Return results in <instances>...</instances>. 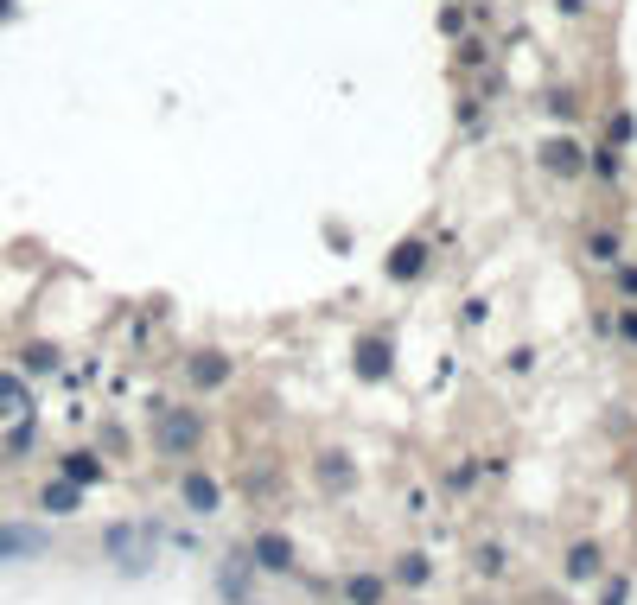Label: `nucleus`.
<instances>
[{"label":"nucleus","mask_w":637,"mask_h":605,"mask_svg":"<svg viewBox=\"0 0 637 605\" xmlns=\"http://www.w3.org/2000/svg\"><path fill=\"white\" fill-rule=\"evenodd\" d=\"M102 548H109V561L122 567V574H141V567L153 561V529L147 523H115L109 535H102Z\"/></svg>","instance_id":"f257e3e1"},{"label":"nucleus","mask_w":637,"mask_h":605,"mask_svg":"<svg viewBox=\"0 0 637 605\" xmlns=\"http://www.w3.org/2000/svg\"><path fill=\"white\" fill-rule=\"evenodd\" d=\"M153 440H160V453H172V459H185L192 446L204 440V421L192 408H166L160 414V427H153Z\"/></svg>","instance_id":"f03ea898"},{"label":"nucleus","mask_w":637,"mask_h":605,"mask_svg":"<svg viewBox=\"0 0 637 605\" xmlns=\"http://www.w3.org/2000/svg\"><path fill=\"white\" fill-rule=\"evenodd\" d=\"M45 548H51L45 529H26V523L0 529V561H32V555H45Z\"/></svg>","instance_id":"7ed1b4c3"},{"label":"nucleus","mask_w":637,"mask_h":605,"mask_svg":"<svg viewBox=\"0 0 637 605\" xmlns=\"http://www.w3.org/2000/svg\"><path fill=\"white\" fill-rule=\"evenodd\" d=\"M255 567L287 574V567H294V542H287V535H255Z\"/></svg>","instance_id":"20e7f679"},{"label":"nucleus","mask_w":637,"mask_h":605,"mask_svg":"<svg viewBox=\"0 0 637 605\" xmlns=\"http://www.w3.org/2000/svg\"><path fill=\"white\" fill-rule=\"evenodd\" d=\"M179 497H185V510H198V516H211V510L223 504V491H217V484L204 478V472H192V478H185V484H179Z\"/></svg>","instance_id":"39448f33"},{"label":"nucleus","mask_w":637,"mask_h":605,"mask_svg":"<svg viewBox=\"0 0 637 605\" xmlns=\"http://www.w3.org/2000/svg\"><path fill=\"white\" fill-rule=\"evenodd\" d=\"M96 478H102V465L90 453H64V484H77V491H83V484H96Z\"/></svg>","instance_id":"423d86ee"},{"label":"nucleus","mask_w":637,"mask_h":605,"mask_svg":"<svg viewBox=\"0 0 637 605\" xmlns=\"http://www.w3.org/2000/svg\"><path fill=\"white\" fill-rule=\"evenodd\" d=\"M39 504H45L51 516H71V510H77V484H45Z\"/></svg>","instance_id":"0eeeda50"},{"label":"nucleus","mask_w":637,"mask_h":605,"mask_svg":"<svg viewBox=\"0 0 637 605\" xmlns=\"http://www.w3.org/2000/svg\"><path fill=\"white\" fill-rule=\"evenodd\" d=\"M421 255H427L421 242H402V249L389 255V274H395V281H408V274H421Z\"/></svg>","instance_id":"6e6552de"},{"label":"nucleus","mask_w":637,"mask_h":605,"mask_svg":"<svg viewBox=\"0 0 637 605\" xmlns=\"http://www.w3.org/2000/svg\"><path fill=\"white\" fill-rule=\"evenodd\" d=\"M13 414H26V389L20 376H0V421H13Z\"/></svg>","instance_id":"1a4fd4ad"},{"label":"nucleus","mask_w":637,"mask_h":605,"mask_svg":"<svg viewBox=\"0 0 637 605\" xmlns=\"http://www.w3.org/2000/svg\"><path fill=\"white\" fill-rule=\"evenodd\" d=\"M567 574H574V580H587V574H599V548H593V542H580L574 555H567Z\"/></svg>","instance_id":"9d476101"},{"label":"nucleus","mask_w":637,"mask_h":605,"mask_svg":"<svg viewBox=\"0 0 637 605\" xmlns=\"http://www.w3.org/2000/svg\"><path fill=\"white\" fill-rule=\"evenodd\" d=\"M357 363H364V376H383V370H389V344H383V338H370L364 351H357Z\"/></svg>","instance_id":"9b49d317"},{"label":"nucleus","mask_w":637,"mask_h":605,"mask_svg":"<svg viewBox=\"0 0 637 605\" xmlns=\"http://www.w3.org/2000/svg\"><path fill=\"white\" fill-rule=\"evenodd\" d=\"M223 376H230V363H223V357H198V363H192V383H204V389L223 383Z\"/></svg>","instance_id":"f8f14e48"},{"label":"nucleus","mask_w":637,"mask_h":605,"mask_svg":"<svg viewBox=\"0 0 637 605\" xmlns=\"http://www.w3.org/2000/svg\"><path fill=\"white\" fill-rule=\"evenodd\" d=\"M344 599H351V605H376V599H383V580H351Z\"/></svg>","instance_id":"ddd939ff"},{"label":"nucleus","mask_w":637,"mask_h":605,"mask_svg":"<svg viewBox=\"0 0 637 605\" xmlns=\"http://www.w3.org/2000/svg\"><path fill=\"white\" fill-rule=\"evenodd\" d=\"M548 166H555V172H574V166H580V147H574V141H555V147H548Z\"/></svg>","instance_id":"4468645a"},{"label":"nucleus","mask_w":637,"mask_h":605,"mask_svg":"<svg viewBox=\"0 0 637 605\" xmlns=\"http://www.w3.org/2000/svg\"><path fill=\"white\" fill-rule=\"evenodd\" d=\"M51 363H58V351H51V344H32V351H26V370H32V376H45Z\"/></svg>","instance_id":"2eb2a0df"},{"label":"nucleus","mask_w":637,"mask_h":605,"mask_svg":"<svg viewBox=\"0 0 637 605\" xmlns=\"http://www.w3.org/2000/svg\"><path fill=\"white\" fill-rule=\"evenodd\" d=\"M395 574H402V580H408V586H421V580H427V561H421V555H408V561H402V567H395Z\"/></svg>","instance_id":"dca6fc26"},{"label":"nucleus","mask_w":637,"mask_h":605,"mask_svg":"<svg viewBox=\"0 0 637 605\" xmlns=\"http://www.w3.org/2000/svg\"><path fill=\"white\" fill-rule=\"evenodd\" d=\"M625 599H631V586H625V580H612V586H606V599H599V605H625Z\"/></svg>","instance_id":"f3484780"},{"label":"nucleus","mask_w":637,"mask_h":605,"mask_svg":"<svg viewBox=\"0 0 637 605\" xmlns=\"http://www.w3.org/2000/svg\"><path fill=\"white\" fill-rule=\"evenodd\" d=\"M0 13H13V0H0Z\"/></svg>","instance_id":"a211bd4d"}]
</instances>
